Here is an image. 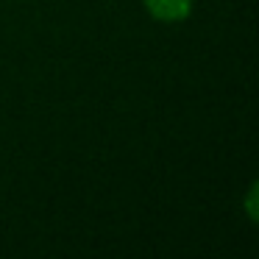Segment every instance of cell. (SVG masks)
<instances>
[{"mask_svg": "<svg viewBox=\"0 0 259 259\" xmlns=\"http://www.w3.org/2000/svg\"><path fill=\"white\" fill-rule=\"evenodd\" d=\"M145 9L153 20L162 23H181L190 17L192 0H145Z\"/></svg>", "mask_w": 259, "mask_h": 259, "instance_id": "cell-1", "label": "cell"}]
</instances>
